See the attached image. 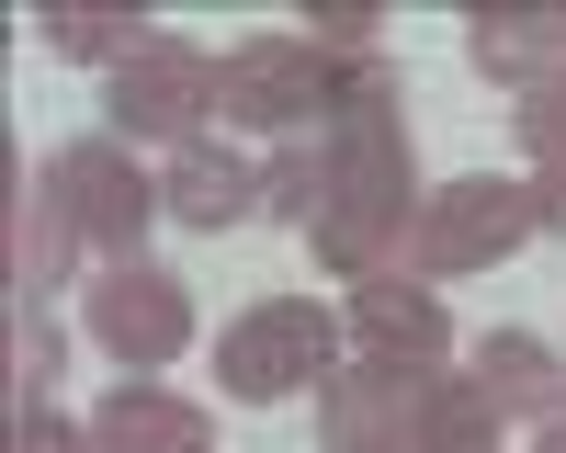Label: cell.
Returning <instances> with one entry per match:
<instances>
[{"instance_id":"cell-9","label":"cell","mask_w":566,"mask_h":453,"mask_svg":"<svg viewBox=\"0 0 566 453\" xmlns=\"http://www.w3.org/2000/svg\"><path fill=\"white\" fill-rule=\"evenodd\" d=\"M340 340H363V362H419V375H442V362H453V317H442L431 284L363 272L352 306H340Z\"/></svg>"},{"instance_id":"cell-1","label":"cell","mask_w":566,"mask_h":453,"mask_svg":"<svg viewBox=\"0 0 566 453\" xmlns=\"http://www.w3.org/2000/svg\"><path fill=\"white\" fill-rule=\"evenodd\" d=\"M419 227V170H408V114H397V69L374 57L363 91L328 125V215L306 227L328 272H386V250Z\"/></svg>"},{"instance_id":"cell-23","label":"cell","mask_w":566,"mask_h":453,"mask_svg":"<svg viewBox=\"0 0 566 453\" xmlns=\"http://www.w3.org/2000/svg\"><path fill=\"white\" fill-rule=\"evenodd\" d=\"M533 453H566V408H555V420H544V442H533Z\"/></svg>"},{"instance_id":"cell-20","label":"cell","mask_w":566,"mask_h":453,"mask_svg":"<svg viewBox=\"0 0 566 453\" xmlns=\"http://www.w3.org/2000/svg\"><path fill=\"white\" fill-rule=\"evenodd\" d=\"M328 57H374V0H317V23H306Z\"/></svg>"},{"instance_id":"cell-13","label":"cell","mask_w":566,"mask_h":453,"mask_svg":"<svg viewBox=\"0 0 566 453\" xmlns=\"http://www.w3.org/2000/svg\"><path fill=\"white\" fill-rule=\"evenodd\" d=\"M476 386H488L499 420H510V408H522V420H555V408H566V362L533 329H488L476 340Z\"/></svg>"},{"instance_id":"cell-10","label":"cell","mask_w":566,"mask_h":453,"mask_svg":"<svg viewBox=\"0 0 566 453\" xmlns=\"http://www.w3.org/2000/svg\"><path fill=\"white\" fill-rule=\"evenodd\" d=\"M476 69L499 80V91H544L555 69H566V12L555 0H476Z\"/></svg>"},{"instance_id":"cell-6","label":"cell","mask_w":566,"mask_h":453,"mask_svg":"<svg viewBox=\"0 0 566 453\" xmlns=\"http://www.w3.org/2000/svg\"><path fill=\"white\" fill-rule=\"evenodd\" d=\"M34 193L57 204V215L80 227V250H103V261H136L148 215H170V204H159V181L125 159V136H69V148L34 170Z\"/></svg>"},{"instance_id":"cell-2","label":"cell","mask_w":566,"mask_h":453,"mask_svg":"<svg viewBox=\"0 0 566 453\" xmlns=\"http://www.w3.org/2000/svg\"><path fill=\"white\" fill-rule=\"evenodd\" d=\"M374 57H328L317 34H239L227 45V103L239 125H272V136H328L340 125V103L363 91Z\"/></svg>"},{"instance_id":"cell-8","label":"cell","mask_w":566,"mask_h":453,"mask_svg":"<svg viewBox=\"0 0 566 453\" xmlns=\"http://www.w3.org/2000/svg\"><path fill=\"white\" fill-rule=\"evenodd\" d=\"M419 397H431L419 362H352V375L317 386V442L328 453H408L419 442Z\"/></svg>"},{"instance_id":"cell-14","label":"cell","mask_w":566,"mask_h":453,"mask_svg":"<svg viewBox=\"0 0 566 453\" xmlns=\"http://www.w3.org/2000/svg\"><path fill=\"white\" fill-rule=\"evenodd\" d=\"M148 34H159V23L136 12V0H45V45H57L69 69H103V80H114Z\"/></svg>"},{"instance_id":"cell-4","label":"cell","mask_w":566,"mask_h":453,"mask_svg":"<svg viewBox=\"0 0 566 453\" xmlns=\"http://www.w3.org/2000/svg\"><path fill=\"white\" fill-rule=\"evenodd\" d=\"M533 181L510 170H464V181H431L419 193V227H408V261L431 272V284H453V272H499L510 250H533Z\"/></svg>"},{"instance_id":"cell-21","label":"cell","mask_w":566,"mask_h":453,"mask_svg":"<svg viewBox=\"0 0 566 453\" xmlns=\"http://www.w3.org/2000/svg\"><path fill=\"white\" fill-rule=\"evenodd\" d=\"M12 453H103L80 420H57V408H12Z\"/></svg>"},{"instance_id":"cell-5","label":"cell","mask_w":566,"mask_h":453,"mask_svg":"<svg viewBox=\"0 0 566 453\" xmlns=\"http://www.w3.org/2000/svg\"><path fill=\"white\" fill-rule=\"evenodd\" d=\"M80 329H91V351H114V375H159L193 340V284L170 261H103L80 284Z\"/></svg>"},{"instance_id":"cell-19","label":"cell","mask_w":566,"mask_h":453,"mask_svg":"<svg viewBox=\"0 0 566 453\" xmlns=\"http://www.w3.org/2000/svg\"><path fill=\"white\" fill-rule=\"evenodd\" d=\"M510 125H522L533 159H566V69H555L544 91H522V103H510Z\"/></svg>"},{"instance_id":"cell-7","label":"cell","mask_w":566,"mask_h":453,"mask_svg":"<svg viewBox=\"0 0 566 453\" xmlns=\"http://www.w3.org/2000/svg\"><path fill=\"white\" fill-rule=\"evenodd\" d=\"M103 103H114V136H170V148H193L205 114L227 103V57H205L193 34H170V23H159V34L103 80Z\"/></svg>"},{"instance_id":"cell-17","label":"cell","mask_w":566,"mask_h":453,"mask_svg":"<svg viewBox=\"0 0 566 453\" xmlns=\"http://www.w3.org/2000/svg\"><path fill=\"white\" fill-rule=\"evenodd\" d=\"M261 215H283V227H317L328 215V136H283V148H272Z\"/></svg>"},{"instance_id":"cell-16","label":"cell","mask_w":566,"mask_h":453,"mask_svg":"<svg viewBox=\"0 0 566 453\" xmlns=\"http://www.w3.org/2000/svg\"><path fill=\"white\" fill-rule=\"evenodd\" d=\"M408 453H499V408L476 375H431V397H419V442Z\"/></svg>"},{"instance_id":"cell-11","label":"cell","mask_w":566,"mask_h":453,"mask_svg":"<svg viewBox=\"0 0 566 453\" xmlns=\"http://www.w3.org/2000/svg\"><path fill=\"white\" fill-rule=\"evenodd\" d=\"M91 442H103V453H216L205 442V408L181 386H159V375H125L103 397V420H91Z\"/></svg>"},{"instance_id":"cell-18","label":"cell","mask_w":566,"mask_h":453,"mask_svg":"<svg viewBox=\"0 0 566 453\" xmlns=\"http://www.w3.org/2000/svg\"><path fill=\"white\" fill-rule=\"evenodd\" d=\"M57 375H69V329H57L45 306H12V397L45 408V386H57Z\"/></svg>"},{"instance_id":"cell-15","label":"cell","mask_w":566,"mask_h":453,"mask_svg":"<svg viewBox=\"0 0 566 453\" xmlns=\"http://www.w3.org/2000/svg\"><path fill=\"white\" fill-rule=\"evenodd\" d=\"M69 261H80V227L45 204V193H23L12 204V306H45L69 284Z\"/></svg>"},{"instance_id":"cell-22","label":"cell","mask_w":566,"mask_h":453,"mask_svg":"<svg viewBox=\"0 0 566 453\" xmlns=\"http://www.w3.org/2000/svg\"><path fill=\"white\" fill-rule=\"evenodd\" d=\"M533 227L566 239V159H544V181H533Z\"/></svg>"},{"instance_id":"cell-12","label":"cell","mask_w":566,"mask_h":453,"mask_svg":"<svg viewBox=\"0 0 566 453\" xmlns=\"http://www.w3.org/2000/svg\"><path fill=\"white\" fill-rule=\"evenodd\" d=\"M159 204H170L181 227H205V239H216V227L261 215V170H250V159H227V148H205V136H193V148H170V170H159Z\"/></svg>"},{"instance_id":"cell-3","label":"cell","mask_w":566,"mask_h":453,"mask_svg":"<svg viewBox=\"0 0 566 453\" xmlns=\"http://www.w3.org/2000/svg\"><path fill=\"white\" fill-rule=\"evenodd\" d=\"M328 375H340V306H317V295H261L216 329V386L239 408H272Z\"/></svg>"}]
</instances>
